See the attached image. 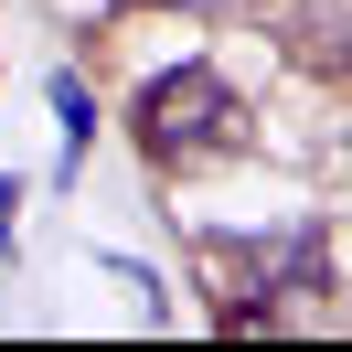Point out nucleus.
Segmentation results:
<instances>
[{"mask_svg":"<svg viewBox=\"0 0 352 352\" xmlns=\"http://www.w3.org/2000/svg\"><path fill=\"white\" fill-rule=\"evenodd\" d=\"M139 150L150 160H214V150H245V96L224 86L214 65H171L139 86Z\"/></svg>","mask_w":352,"mask_h":352,"instance_id":"1","label":"nucleus"},{"mask_svg":"<svg viewBox=\"0 0 352 352\" xmlns=\"http://www.w3.org/2000/svg\"><path fill=\"white\" fill-rule=\"evenodd\" d=\"M288 54L299 65H352V0H288Z\"/></svg>","mask_w":352,"mask_h":352,"instance_id":"2","label":"nucleus"},{"mask_svg":"<svg viewBox=\"0 0 352 352\" xmlns=\"http://www.w3.org/2000/svg\"><path fill=\"white\" fill-rule=\"evenodd\" d=\"M182 11H203V22H235V11H267V0H182Z\"/></svg>","mask_w":352,"mask_h":352,"instance_id":"3","label":"nucleus"},{"mask_svg":"<svg viewBox=\"0 0 352 352\" xmlns=\"http://www.w3.org/2000/svg\"><path fill=\"white\" fill-rule=\"evenodd\" d=\"M11 214H22V182H0V235H11Z\"/></svg>","mask_w":352,"mask_h":352,"instance_id":"4","label":"nucleus"}]
</instances>
